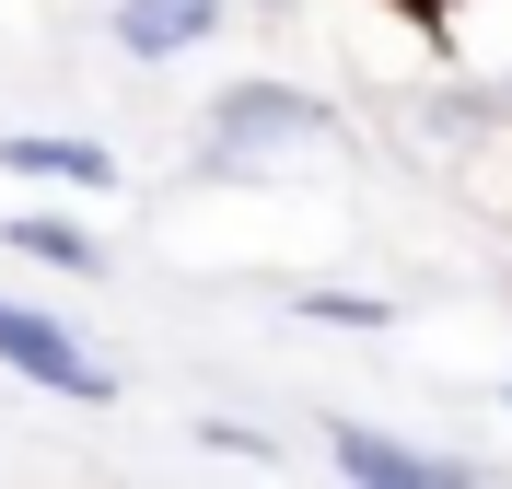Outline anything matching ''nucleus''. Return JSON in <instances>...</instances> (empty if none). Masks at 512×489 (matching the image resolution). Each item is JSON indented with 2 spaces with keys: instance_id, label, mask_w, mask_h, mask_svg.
Here are the masks:
<instances>
[{
  "instance_id": "1",
  "label": "nucleus",
  "mask_w": 512,
  "mask_h": 489,
  "mask_svg": "<svg viewBox=\"0 0 512 489\" xmlns=\"http://www.w3.org/2000/svg\"><path fill=\"white\" fill-rule=\"evenodd\" d=\"M0 361L24 373V385H47V396H70V408H117L128 396V373L82 338V326H59V315H35V303H0Z\"/></svg>"
},
{
  "instance_id": "2",
  "label": "nucleus",
  "mask_w": 512,
  "mask_h": 489,
  "mask_svg": "<svg viewBox=\"0 0 512 489\" xmlns=\"http://www.w3.org/2000/svg\"><path fill=\"white\" fill-rule=\"evenodd\" d=\"M210 129H222V163H256V152H315L338 140V105L303 94V82H233L210 105Z\"/></svg>"
},
{
  "instance_id": "3",
  "label": "nucleus",
  "mask_w": 512,
  "mask_h": 489,
  "mask_svg": "<svg viewBox=\"0 0 512 489\" xmlns=\"http://www.w3.org/2000/svg\"><path fill=\"white\" fill-rule=\"evenodd\" d=\"M326 466L361 478V489H454V478H478L466 455H443V443H396V431H373V420H338V431H326Z\"/></svg>"
},
{
  "instance_id": "4",
  "label": "nucleus",
  "mask_w": 512,
  "mask_h": 489,
  "mask_svg": "<svg viewBox=\"0 0 512 489\" xmlns=\"http://www.w3.org/2000/svg\"><path fill=\"white\" fill-rule=\"evenodd\" d=\"M210 35H222V0H117V47L140 70L187 59V47H210Z\"/></svg>"
},
{
  "instance_id": "5",
  "label": "nucleus",
  "mask_w": 512,
  "mask_h": 489,
  "mask_svg": "<svg viewBox=\"0 0 512 489\" xmlns=\"http://www.w3.org/2000/svg\"><path fill=\"white\" fill-rule=\"evenodd\" d=\"M0 163L35 175V187H82V198L117 187V152H105V140H59V129H12V140H0Z\"/></svg>"
},
{
  "instance_id": "6",
  "label": "nucleus",
  "mask_w": 512,
  "mask_h": 489,
  "mask_svg": "<svg viewBox=\"0 0 512 489\" xmlns=\"http://www.w3.org/2000/svg\"><path fill=\"white\" fill-rule=\"evenodd\" d=\"M0 245H12V257H35V268H59V280H105V245L82 222H59V210H12V222H0Z\"/></svg>"
},
{
  "instance_id": "7",
  "label": "nucleus",
  "mask_w": 512,
  "mask_h": 489,
  "mask_svg": "<svg viewBox=\"0 0 512 489\" xmlns=\"http://www.w3.org/2000/svg\"><path fill=\"white\" fill-rule=\"evenodd\" d=\"M291 315H303V326H350V338H373V326H396V303H384V292H338V280H303V292H291Z\"/></svg>"
},
{
  "instance_id": "8",
  "label": "nucleus",
  "mask_w": 512,
  "mask_h": 489,
  "mask_svg": "<svg viewBox=\"0 0 512 489\" xmlns=\"http://www.w3.org/2000/svg\"><path fill=\"white\" fill-rule=\"evenodd\" d=\"M198 443H210V455H233V466H268V443H256V431H233V420H210Z\"/></svg>"
},
{
  "instance_id": "9",
  "label": "nucleus",
  "mask_w": 512,
  "mask_h": 489,
  "mask_svg": "<svg viewBox=\"0 0 512 489\" xmlns=\"http://www.w3.org/2000/svg\"><path fill=\"white\" fill-rule=\"evenodd\" d=\"M501 117H512V70H501Z\"/></svg>"
},
{
  "instance_id": "10",
  "label": "nucleus",
  "mask_w": 512,
  "mask_h": 489,
  "mask_svg": "<svg viewBox=\"0 0 512 489\" xmlns=\"http://www.w3.org/2000/svg\"><path fill=\"white\" fill-rule=\"evenodd\" d=\"M501 420H512V385H501Z\"/></svg>"
}]
</instances>
